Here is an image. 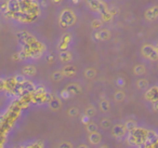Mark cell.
<instances>
[{
	"label": "cell",
	"mask_w": 158,
	"mask_h": 148,
	"mask_svg": "<svg viewBox=\"0 0 158 148\" xmlns=\"http://www.w3.org/2000/svg\"><path fill=\"white\" fill-rule=\"evenodd\" d=\"M87 3H88V7L98 15L108 10L107 5L104 2V0H87Z\"/></svg>",
	"instance_id": "obj_3"
},
{
	"label": "cell",
	"mask_w": 158,
	"mask_h": 148,
	"mask_svg": "<svg viewBox=\"0 0 158 148\" xmlns=\"http://www.w3.org/2000/svg\"><path fill=\"white\" fill-rule=\"evenodd\" d=\"M70 40H72V38H70V35H68V34H65V35H64L63 37L61 38V41H60L59 48L61 49L62 51H65L66 49L68 48V46H69Z\"/></svg>",
	"instance_id": "obj_6"
},
{
	"label": "cell",
	"mask_w": 158,
	"mask_h": 148,
	"mask_svg": "<svg viewBox=\"0 0 158 148\" xmlns=\"http://www.w3.org/2000/svg\"><path fill=\"white\" fill-rule=\"evenodd\" d=\"M63 72L65 75H70V76H72V75H74L75 72H76V69H75L73 66H66V67L64 68Z\"/></svg>",
	"instance_id": "obj_10"
},
{
	"label": "cell",
	"mask_w": 158,
	"mask_h": 148,
	"mask_svg": "<svg viewBox=\"0 0 158 148\" xmlns=\"http://www.w3.org/2000/svg\"><path fill=\"white\" fill-rule=\"evenodd\" d=\"M86 76L89 77V78H92L93 76H95V72L93 69H89L86 72Z\"/></svg>",
	"instance_id": "obj_16"
},
{
	"label": "cell",
	"mask_w": 158,
	"mask_h": 148,
	"mask_svg": "<svg viewBox=\"0 0 158 148\" xmlns=\"http://www.w3.org/2000/svg\"><path fill=\"white\" fill-rule=\"evenodd\" d=\"M41 6L37 0H8L1 7V12L8 18L19 23H33L39 18Z\"/></svg>",
	"instance_id": "obj_1"
},
{
	"label": "cell",
	"mask_w": 158,
	"mask_h": 148,
	"mask_svg": "<svg viewBox=\"0 0 158 148\" xmlns=\"http://www.w3.org/2000/svg\"><path fill=\"white\" fill-rule=\"evenodd\" d=\"M88 130L90 131V132H95V130H97V125H95V124H93V123L89 124V125H88Z\"/></svg>",
	"instance_id": "obj_18"
},
{
	"label": "cell",
	"mask_w": 158,
	"mask_h": 148,
	"mask_svg": "<svg viewBox=\"0 0 158 148\" xmlns=\"http://www.w3.org/2000/svg\"><path fill=\"white\" fill-rule=\"evenodd\" d=\"M70 1H72V2L74 3V5H77V3L79 2V0H70Z\"/></svg>",
	"instance_id": "obj_21"
},
{
	"label": "cell",
	"mask_w": 158,
	"mask_h": 148,
	"mask_svg": "<svg viewBox=\"0 0 158 148\" xmlns=\"http://www.w3.org/2000/svg\"><path fill=\"white\" fill-rule=\"evenodd\" d=\"M23 72H24L26 75H29V76H31V75H34V74H35V72H36V69H35L34 67H31V66H29V67L24 68V69H23Z\"/></svg>",
	"instance_id": "obj_14"
},
{
	"label": "cell",
	"mask_w": 158,
	"mask_h": 148,
	"mask_svg": "<svg viewBox=\"0 0 158 148\" xmlns=\"http://www.w3.org/2000/svg\"><path fill=\"white\" fill-rule=\"evenodd\" d=\"M76 23L75 13L69 9H64L60 14V25L62 27H69Z\"/></svg>",
	"instance_id": "obj_2"
},
{
	"label": "cell",
	"mask_w": 158,
	"mask_h": 148,
	"mask_svg": "<svg viewBox=\"0 0 158 148\" xmlns=\"http://www.w3.org/2000/svg\"><path fill=\"white\" fill-rule=\"evenodd\" d=\"M114 133L115 135H123V129L121 125H116L114 128Z\"/></svg>",
	"instance_id": "obj_12"
},
{
	"label": "cell",
	"mask_w": 158,
	"mask_h": 148,
	"mask_svg": "<svg viewBox=\"0 0 158 148\" xmlns=\"http://www.w3.org/2000/svg\"><path fill=\"white\" fill-rule=\"evenodd\" d=\"M134 72H135L136 75H143L145 72V68L143 67L142 65H139V66H136V67L134 68Z\"/></svg>",
	"instance_id": "obj_13"
},
{
	"label": "cell",
	"mask_w": 158,
	"mask_h": 148,
	"mask_svg": "<svg viewBox=\"0 0 158 148\" xmlns=\"http://www.w3.org/2000/svg\"><path fill=\"white\" fill-rule=\"evenodd\" d=\"M142 53L145 57H147L151 61L158 60V51L156 49V47L152 46V44H145L142 48Z\"/></svg>",
	"instance_id": "obj_4"
},
{
	"label": "cell",
	"mask_w": 158,
	"mask_h": 148,
	"mask_svg": "<svg viewBox=\"0 0 158 148\" xmlns=\"http://www.w3.org/2000/svg\"><path fill=\"white\" fill-rule=\"evenodd\" d=\"M101 108L105 111L108 110V108H110V104H108L107 101H102L101 102Z\"/></svg>",
	"instance_id": "obj_15"
},
{
	"label": "cell",
	"mask_w": 158,
	"mask_h": 148,
	"mask_svg": "<svg viewBox=\"0 0 158 148\" xmlns=\"http://www.w3.org/2000/svg\"><path fill=\"white\" fill-rule=\"evenodd\" d=\"M139 83H140V87L141 88H144V87H147V82L145 80H141L139 81Z\"/></svg>",
	"instance_id": "obj_20"
},
{
	"label": "cell",
	"mask_w": 158,
	"mask_h": 148,
	"mask_svg": "<svg viewBox=\"0 0 158 148\" xmlns=\"http://www.w3.org/2000/svg\"><path fill=\"white\" fill-rule=\"evenodd\" d=\"M60 59H61V61H63V62H68L70 59H72V55H70V53L68 52L67 50L62 51L61 54H60Z\"/></svg>",
	"instance_id": "obj_9"
},
{
	"label": "cell",
	"mask_w": 158,
	"mask_h": 148,
	"mask_svg": "<svg viewBox=\"0 0 158 148\" xmlns=\"http://www.w3.org/2000/svg\"><path fill=\"white\" fill-rule=\"evenodd\" d=\"M145 18L149 21V22H153V21L157 20L158 18V6H152L148 9L145 11Z\"/></svg>",
	"instance_id": "obj_5"
},
{
	"label": "cell",
	"mask_w": 158,
	"mask_h": 148,
	"mask_svg": "<svg viewBox=\"0 0 158 148\" xmlns=\"http://www.w3.org/2000/svg\"><path fill=\"white\" fill-rule=\"evenodd\" d=\"M53 2L54 3H59V2H61V0H52Z\"/></svg>",
	"instance_id": "obj_22"
},
{
	"label": "cell",
	"mask_w": 158,
	"mask_h": 148,
	"mask_svg": "<svg viewBox=\"0 0 158 148\" xmlns=\"http://www.w3.org/2000/svg\"><path fill=\"white\" fill-rule=\"evenodd\" d=\"M90 141H91V143H93V144L99 143L100 142V135L98 134V133L93 132L92 134L90 135Z\"/></svg>",
	"instance_id": "obj_11"
},
{
	"label": "cell",
	"mask_w": 158,
	"mask_h": 148,
	"mask_svg": "<svg viewBox=\"0 0 158 148\" xmlns=\"http://www.w3.org/2000/svg\"><path fill=\"white\" fill-rule=\"evenodd\" d=\"M91 26H92L93 29L98 31V29H100L102 26H103V21H102L100 18H98L97 20L92 21V23H91Z\"/></svg>",
	"instance_id": "obj_8"
},
{
	"label": "cell",
	"mask_w": 158,
	"mask_h": 148,
	"mask_svg": "<svg viewBox=\"0 0 158 148\" xmlns=\"http://www.w3.org/2000/svg\"><path fill=\"white\" fill-rule=\"evenodd\" d=\"M53 79L54 80H60V79H62V72H55L54 75H53Z\"/></svg>",
	"instance_id": "obj_17"
},
{
	"label": "cell",
	"mask_w": 158,
	"mask_h": 148,
	"mask_svg": "<svg viewBox=\"0 0 158 148\" xmlns=\"http://www.w3.org/2000/svg\"><path fill=\"white\" fill-rule=\"evenodd\" d=\"M155 47H156V49H157V51H158V42H157V44H156Z\"/></svg>",
	"instance_id": "obj_23"
},
{
	"label": "cell",
	"mask_w": 158,
	"mask_h": 148,
	"mask_svg": "<svg viewBox=\"0 0 158 148\" xmlns=\"http://www.w3.org/2000/svg\"><path fill=\"white\" fill-rule=\"evenodd\" d=\"M123 98V92H118V93L116 94V100L117 101H121Z\"/></svg>",
	"instance_id": "obj_19"
},
{
	"label": "cell",
	"mask_w": 158,
	"mask_h": 148,
	"mask_svg": "<svg viewBox=\"0 0 158 148\" xmlns=\"http://www.w3.org/2000/svg\"><path fill=\"white\" fill-rule=\"evenodd\" d=\"M110 34L107 29H101V31H95L94 34V38L97 40H107L110 38Z\"/></svg>",
	"instance_id": "obj_7"
},
{
	"label": "cell",
	"mask_w": 158,
	"mask_h": 148,
	"mask_svg": "<svg viewBox=\"0 0 158 148\" xmlns=\"http://www.w3.org/2000/svg\"><path fill=\"white\" fill-rule=\"evenodd\" d=\"M102 148H106V147H102Z\"/></svg>",
	"instance_id": "obj_24"
}]
</instances>
